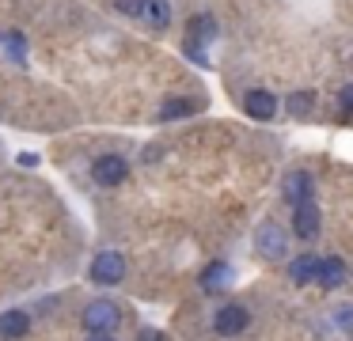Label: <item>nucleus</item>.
<instances>
[{"mask_svg":"<svg viewBox=\"0 0 353 341\" xmlns=\"http://www.w3.org/2000/svg\"><path fill=\"white\" fill-rule=\"evenodd\" d=\"M118 322H122V311H118V303H110V300H92L84 307V326L92 333H110Z\"/></svg>","mask_w":353,"mask_h":341,"instance_id":"1","label":"nucleus"},{"mask_svg":"<svg viewBox=\"0 0 353 341\" xmlns=\"http://www.w3.org/2000/svg\"><path fill=\"white\" fill-rule=\"evenodd\" d=\"M254 250H259L262 258H270V262H281V258L289 254V239H285V231L274 220H266V224L254 231Z\"/></svg>","mask_w":353,"mask_h":341,"instance_id":"2","label":"nucleus"},{"mask_svg":"<svg viewBox=\"0 0 353 341\" xmlns=\"http://www.w3.org/2000/svg\"><path fill=\"white\" fill-rule=\"evenodd\" d=\"M319 227H323V216H319V205L312 201H300L296 209H292V231L300 235V239H319Z\"/></svg>","mask_w":353,"mask_h":341,"instance_id":"3","label":"nucleus"},{"mask_svg":"<svg viewBox=\"0 0 353 341\" xmlns=\"http://www.w3.org/2000/svg\"><path fill=\"white\" fill-rule=\"evenodd\" d=\"M122 277H125V258L122 254H114V250L95 254V262H92V280L95 285H118Z\"/></svg>","mask_w":353,"mask_h":341,"instance_id":"4","label":"nucleus"},{"mask_svg":"<svg viewBox=\"0 0 353 341\" xmlns=\"http://www.w3.org/2000/svg\"><path fill=\"white\" fill-rule=\"evenodd\" d=\"M247 322H251V315H247V307H239V303H224V307L213 315V330L221 333V338H236V333H243Z\"/></svg>","mask_w":353,"mask_h":341,"instance_id":"5","label":"nucleus"},{"mask_svg":"<svg viewBox=\"0 0 353 341\" xmlns=\"http://www.w3.org/2000/svg\"><path fill=\"white\" fill-rule=\"evenodd\" d=\"M92 174H95L99 186H118V182L130 174V163H125L122 156H99V159H95V167H92Z\"/></svg>","mask_w":353,"mask_h":341,"instance_id":"6","label":"nucleus"},{"mask_svg":"<svg viewBox=\"0 0 353 341\" xmlns=\"http://www.w3.org/2000/svg\"><path fill=\"white\" fill-rule=\"evenodd\" d=\"M312 189H315V182H312V174L307 171H289L285 174V186H281V194H285V201L296 209L300 201H312Z\"/></svg>","mask_w":353,"mask_h":341,"instance_id":"7","label":"nucleus"},{"mask_svg":"<svg viewBox=\"0 0 353 341\" xmlns=\"http://www.w3.org/2000/svg\"><path fill=\"white\" fill-rule=\"evenodd\" d=\"M315 280H319L323 288H342L345 280H350V269H345V262H342L338 254L319 258V269H315Z\"/></svg>","mask_w":353,"mask_h":341,"instance_id":"8","label":"nucleus"},{"mask_svg":"<svg viewBox=\"0 0 353 341\" xmlns=\"http://www.w3.org/2000/svg\"><path fill=\"white\" fill-rule=\"evenodd\" d=\"M243 110L251 114L254 121H270L277 114V99L270 95V91L254 87V91H247V95H243Z\"/></svg>","mask_w":353,"mask_h":341,"instance_id":"9","label":"nucleus"},{"mask_svg":"<svg viewBox=\"0 0 353 341\" xmlns=\"http://www.w3.org/2000/svg\"><path fill=\"white\" fill-rule=\"evenodd\" d=\"M27 330H31V318H27L23 311H4V315H0V338L4 341L23 338Z\"/></svg>","mask_w":353,"mask_h":341,"instance_id":"10","label":"nucleus"},{"mask_svg":"<svg viewBox=\"0 0 353 341\" xmlns=\"http://www.w3.org/2000/svg\"><path fill=\"white\" fill-rule=\"evenodd\" d=\"M315 269H319V258H315V254H300V258H292V262H289V280H292V285H312Z\"/></svg>","mask_w":353,"mask_h":341,"instance_id":"11","label":"nucleus"},{"mask_svg":"<svg viewBox=\"0 0 353 341\" xmlns=\"http://www.w3.org/2000/svg\"><path fill=\"white\" fill-rule=\"evenodd\" d=\"M228 280H232L228 262H213L205 273H201V288H205V292H221V288L228 285Z\"/></svg>","mask_w":353,"mask_h":341,"instance_id":"12","label":"nucleus"},{"mask_svg":"<svg viewBox=\"0 0 353 341\" xmlns=\"http://www.w3.org/2000/svg\"><path fill=\"white\" fill-rule=\"evenodd\" d=\"M198 110V103L194 99H168V103L160 106V121H175V118H190V114Z\"/></svg>","mask_w":353,"mask_h":341,"instance_id":"13","label":"nucleus"},{"mask_svg":"<svg viewBox=\"0 0 353 341\" xmlns=\"http://www.w3.org/2000/svg\"><path fill=\"white\" fill-rule=\"evenodd\" d=\"M141 15H145L152 27H168V23H171V4H168V0H145Z\"/></svg>","mask_w":353,"mask_h":341,"instance_id":"14","label":"nucleus"},{"mask_svg":"<svg viewBox=\"0 0 353 341\" xmlns=\"http://www.w3.org/2000/svg\"><path fill=\"white\" fill-rule=\"evenodd\" d=\"M312 106H315V95H312V91H292V95L285 99V110H289V114H296V118L312 114Z\"/></svg>","mask_w":353,"mask_h":341,"instance_id":"15","label":"nucleus"},{"mask_svg":"<svg viewBox=\"0 0 353 341\" xmlns=\"http://www.w3.org/2000/svg\"><path fill=\"white\" fill-rule=\"evenodd\" d=\"M216 34V23H213V15H198V19L190 23V42L198 45V42H209V38Z\"/></svg>","mask_w":353,"mask_h":341,"instance_id":"16","label":"nucleus"},{"mask_svg":"<svg viewBox=\"0 0 353 341\" xmlns=\"http://www.w3.org/2000/svg\"><path fill=\"white\" fill-rule=\"evenodd\" d=\"M330 318H334L338 330L353 333V303H342V307H334V311H330Z\"/></svg>","mask_w":353,"mask_h":341,"instance_id":"17","label":"nucleus"},{"mask_svg":"<svg viewBox=\"0 0 353 341\" xmlns=\"http://www.w3.org/2000/svg\"><path fill=\"white\" fill-rule=\"evenodd\" d=\"M0 42L8 45V53H16V57H23V38H19L16 30H4V34H0Z\"/></svg>","mask_w":353,"mask_h":341,"instance_id":"18","label":"nucleus"},{"mask_svg":"<svg viewBox=\"0 0 353 341\" xmlns=\"http://www.w3.org/2000/svg\"><path fill=\"white\" fill-rule=\"evenodd\" d=\"M338 106H342V114L353 118V83H345V87L338 91Z\"/></svg>","mask_w":353,"mask_h":341,"instance_id":"19","label":"nucleus"},{"mask_svg":"<svg viewBox=\"0 0 353 341\" xmlns=\"http://www.w3.org/2000/svg\"><path fill=\"white\" fill-rule=\"evenodd\" d=\"M118 8L130 15H141V8H145V0H118Z\"/></svg>","mask_w":353,"mask_h":341,"instance_id":"20","label":"nucleus"},{"mask_svg":"<svg viewBox=\"0 0 353 341\" xmlns=\"http://www.w3.org/2000/svg\"><path fill=\"white\" fill-rule=\"evenodd\" d=\"M141 341H163V338H160V333H152V330H145V333H141Z\"/></svg>","mask_w":353,"mask_h":341,"instance_id":"21","label":"nucleus"},{"mask_svg":"<svg viewBox=\"0 0 353 341\" xmlns=\"http://www.w3.org/2000/svg\"><path fill=\"white\" fill-rule=\"evenodd\" d=\"M88 341H114V338H110V333H92Z\"/></svg>","mask_w":353,"mask_h":341,"instance_id":"22","label":"nucleus"}]
</instances>
